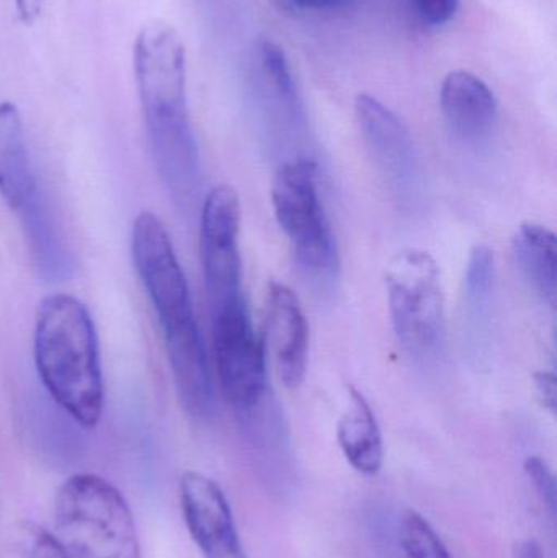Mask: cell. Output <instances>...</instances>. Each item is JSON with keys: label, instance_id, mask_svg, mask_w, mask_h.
<instances>
[{"label": "cell", "instance_id": "6da1fadb", "mask_svg": "<svg viewBox=\"0 0 557 558\" xmlns=\"http://www.w3.org/2000/svg\"><path fill=\"white\" fill-rule=\"evenodd\" d=\"M133 62L157 172L177 208L193 211L202 170L186 105L185 46L169 23H147L134 41Z\"/></svg>", "mask_w": 557, "mask_h": 558}, {"label": "cell", "instance_id": "7a4b0ae2", "mask_svg": "<svg viewBox=\"0 0 557 558\" xmlns=\"http://www.w3.org/2000/svg\"><path fill=\"white\" fill-rule=\"evenodd\" d=\"M131 255L162 327L182 409L193 420H208L215 407V393L205 344L185 274L166 226L154 213L143 211L134 219Z\"/></svg>", "mask_w": 557, "mask_h": 558}, {"label": "cell", "instance_id": "3957f363", "mask_svg": "<svg viewBox=\"0 0 557 558\" xmlns=\"http://www.w3.org/2000/svg\"><path fill=\"white\" fill-rule=\"evenodd\" d=\"M35 364L56 403L84 428L104 413L97 330L90 312L74 295L51 294L39 302L35 324Z\"/></svg>", "mask_w": 557, "mask_h": 558}, {"label": "cell", "instance_id": "277c9868", "mask_svg": "<svg viewBox=\"0 0 557 558\" xmlns=\"http://www.w3.org/2000/svg\"><path fill=\"white\" fill-rule=\"evenodd\" d=\"M55 539L71 558H141L133 511L100 475L75 474L55 498Z\"/></svg>", "mask_w": 557, "mask_h": 558}, {"label": "cell", "instance_id": "5b68a950", "mask_svg": "<svg viewBox=\"0 0 557 558\" xmlns=\"http://www.w3.org/2000/svg\"><path fill=\"white\" fill-rule=\"evenodd\" d=\"M386 291L396 337L412 357H431L445 335L440 270L428 252L405 248L386 268Z\"/></svg>", "mask_w": 557, "mask_h": 558}, {"label": "cell", "instance_id": "8992f818", "mask_svg": "<svg viewBox=\"0 0 557 558\" xmlns=\"http://www.w3.org/2000/svg\"><path fill=\"white\" fill-rule=\"evenodd\" d=\"M271 205L298 262L313 274H336L339 254L320 202L313 160H293L280 167L271 186Z\"/></svg>", "mask_w": 557, "mask_h": 558}, {"label": "cell", "instance_id": "52a82bcc", "mask_svg": "<svg viewBox=\"0 0 557 558\" xmlns=\"http://www.w3.org/2000/svg\"><path fill=\"white\" fill-rule=\"evenodd\" d=\"M213 350L226 400L241 412L254 409L267 386V356L244 301L213 314Z\"/></svg>", "mask_w": 557, "mask_h": 558}, {"label": "cell", "instance_id": "ba28073f", "mask_svg": "<svg viewBox=\"0 0 557 558\" xmlns=\"http://www.w3.org/2000/svg\"><path fill=\"white\" fill-rule=\"evenodd\" d=\"M241 202L232 186L206 195L199 216V252L211 314L244 301L241 294Z\"/></svg>", "mask_w": 557, "mask_h": 558}, {"label": "cell", "instance_id": "9c48e42d", "mask_svg": "<svg viewBox=\"0 0 557 558\" xmlns=\"http://www.w3.org/2000/svg\"><path fill=\"white\" fill-rule=\"evenodd\" d=\"M355 117L363 141L396 192L414 195L421 183V167L414 141L401 118L372 95H359Z\"/></svg>", "mask_w": 557, "mask_h": 558}, {"label": "cell", "instance_id": "30bf717a", "mask_svg": "<svg viewBox=\"0 0 557 558\" xmlns=\"http://www.w3.org/2000/svg\"><path fill=\"white\" fill-rule=\"evenodd\" d=\"M267 331L278 377L296 389L306 376L310 328L300 299L283 282L268 286Z\"/></svg>", "mask_w": 557, "mask_h": 558}, {"label": "cell", "instance_id": "8fae6325", "mask_svg": "<svg viewBox=\"0 0 557 558\" xmlns=\"http://www.w3.org/2000/svg\"><path fill=\"white\" fill-rule=\"evenodd\" d=\"M440 105L448 126L463 140H481L496 124V97L489 85L471 72L453 71L445 77Z\"/></svg>", "mask_w": 557, "mask_h": 558}, {"label": "cell", "instance_id": "7c38bea8", "mask_svg": "<svg viewBox=\"0 0 557 558\" xmlns=\"http://www.w3.org/2000/svg\"><path fill=\"white\" fill-rule=\"evenodd\" d=\"M41 193L26 146L22 114L12 101L0 104V195L15 213Z\"/></svg>", "mask_w": 557, "mask_h": 558}, {"label": "cell", "instance_id": "4fadbf2b", "mask_svg": "<svg viewBox=\"0 0 557 558\" xmlns=\"http://www.w3.org/2000/svg\"><path fill=\"white\" fill-rule=\"evenodd\" d=\"M494 295H496V257L487 245H474L464 274V333L476 356L491 344Z\"/></svg>", "mask_w": 557, "mask_h": 558}, {"label": "cell", "instance_id": "5bb4252c", "mask_svg": "<svg viewBox=\"0 0 557 558\" xmlns=\"http://www.w3.org/2000/svg\"><path fill=\"white\" fill-rule=\"evenodd\" d=\"M337 439L349 464L363 475H376L385 462L382 429L362 392L350 387L349 407L337 425Z\"/></svg>", "mask_w": 557, "mask_h": 558}, {"label": "cell", "instance_id": "9a60e30c", "mask_svg": "<svg viewBox=\"0 0 557 558\" xmlns=\"http://www.w3.org/2000/svg\"><path fill=\"white\" fill-rule=\"evenodd\" d=\"M19 218L39 274L52 281L68 278L72 268L71 254L65 248L58 219L45 193H39L19 213Z\"/></svg>", "mask_w": 557, "mask_h": 558}, {"label": "cell", "instance_id": "2e32d148", "mask_svg": "<svg viewBox=\"0 0 557 558\" xmlns=\"http://www.w3.org/2000/svg\"><path fill=\"white\" fill-rule=\"evenodd\" d=\"M513 255L533 291L556 307L557 239L552 229L536 222L520 226L513 239Z\"/></svg>", "mask_w": 557, "mask_h": 558}, {"label": "cell", "instance_id": "e0dca14e", "mask_svg": "<svg viewBox=\"0 0 557 558\" xmlns=\"http://www.w3.org/2000/svg\"><path fill=\"white\" fill-rule=\"evenodd\" d=\"M399 543L409 558H453L437 531L415 511L402 514Z\"/></svg>", "mask_w": 557, "mask_h": 558}, {"label": "cell", "instance_id": "ac0fdd59", "mask_svg": "<svg viewBox=\"0 0 557 558\" xmlns=\"http://www.w3.org/2000/svg\"><path fill=\"white\" fill-rule=\"evenodd\" d=\"M258 61H261L262 74L271 92L288 107H294L298 97L296 85H294V77L283 49L277 43L265 39L258 48Z\"/></svg>", "mask_w": 557, "mask_h": 558}, {"label": "cell", "instance_id": "d6986e66", "mask_svg": "<svg viewBox=\"0 0 557 558\" xmlns=\"http://www.w3.org/2000/svg\"><path fill=\"white\" fill-rule=\"evenodd\" d=\"M19 549L22 558H71L52 533L33 523L20 527Z\"/></svg>", "mask_w": 557, "mask_h": 558}, {"label": "cell", "instance_id": "ffe728a7", "mask_svg": "<svg viewBox=\"0 0 557 558\" xmlns=\"http://www.w3.org/2000/svg\"><path fill=\"white\" fill-rule=\"evenodd\" d=\"M523 471L535 487L546 510L552 513V517H555L557 510L556 477L548 462L540 456H529L523 462Z\"/></svg>", "mask_w": 557, "mask_h": 558}, {"label": "cell", "instance_id": "44dd1931", "mask_svg": "<svg viewBox=\"0 0 557 558\" xmlns=\"http://www.w3.org/2000/svg\"><path fill=\"white\" fill-rule=\"evenodd\" d=\"M411 3L422 22L432 26L445 25L458 12V0H411Z\"/></svg>", "mask_w": 557, "mask_h": 558}, {"label": "cell", "instance_id": "7402d4cb", "mask_svg": "<svg viewBox=\"0 0 557 558\" xmlns=\"http://www.w3.org/2000/svg\"><path fill=\"white\" fill-rule=\"evenodd\" d=\"M198 549L205 558H245L238 533L226 536L225 539L221 537L219 541H213Z\"/></svg>", "mask_w": 557, "mask_h": 558}, {"label": "cell", "instance_id": "603a6c76", "mask_svg": "<svg viewBox=\"0 0 557 558\" xmlns=\"http://www.w3.org/2000/svg\"><path fill=\"white\" fill-rule=\"evenodd\" d=\"M533 383H535L540 402L555 415L557 409L556 374L553 371H538L533 374Z\"/></svg>", "mask_w": 557, "mask_h": 558}, {"label": "cell", "instance_id": "cb8c5ba5", "mask_svg": "<svg viewBox=\"0 0 557 558\" xmlns=\"http://www.w3.org/2000/svg\"><path fill=\"white\" fill-rule=\"evenodd\" d=\"M48 0H15L16 13L23 25H32L41 15Z\"/></svg>", "mask_w": 557, "mask_h": 558}, {"label": "cell", "instance_id": "d4e9b609", "mask_svg": "<svg viewBox=\"0 0 557 558\" xmlns=\"http://www.w3.org/2000/svg\"><path fill=\"white\" fill-rule=\"evenodd\" d=\"M352 0H294L296 9L339 10L349 5Z\"/></svg>", "mask_w": 557, "mask_h": 558}, {"label": "cell", "instance_id": "484cf974", "mask_svg": "<svg viewBox=\"0 0 557 558\" xmlns=\"http://www.w3.org/2000/svg\"><path fill=\"white\" fill-rule=\"evenodd\" d=\"M516 558H545V553H543L542 544L535 539H526L522 541V543L517 544L516 554H513Z\"/></svg>", "mask_w": 557, "mask_h": 558}]
</instances>
